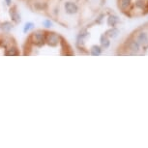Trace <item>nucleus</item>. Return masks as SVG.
<instances>
[{"label":"nucleus","mask_w":148,"mask_h":148,"mask_svg":"<svg viewBox=\"0 0 148 148\" xmlns=\"http://www.w3.org/2000/svg\"><path fill=\"white\" fill-rule=\"evenodd\" d=\"M4 1L7 6H11V5H12V0H4Z\"/></svg>","instance_id":"nucleus-18"},{"label":"nucleus","mask_w":148,"mask_h":148,"mask_svg":"<svg viewBox=\"0 0 148 148\" xmlns=\"http://www.w3.org/2000/svg\"><path fill=\"white\" fill-rule=\"evenodd\" d=\"M10 16H11V19L15 24H18L21 23V16L19 15V13L18 12L16 7H12L10 9Z\"/></svg>","instance_id":"nucleus-7"},{"label":"nucleus","mask_w":148,"mask_h":148,"mask_svg":"<svg viewBox=\"0 0 148 148\" xmlns=\"http://www.w3.org/2000/svg\"><path fill=\"white\" fill-rule=\"evenodd\" d=\"M34 28H35V23H34V22L27 21V22H25V24H24L22 31H23L24 34H27V33H29L31 30H33Z\"/></svg>","instance_id":"nucleus-14"},{"label":"nucleus","mask_w":148,"mask_h":148,"mask_svg":"<svg viewBox=\"0 0 148 148\" xmlns=\"http://www.w3.org/2000/svg\"><path fill=\"white\" fill-rule=\"evenodd\" d=\"M100 42H101V45H102V49H108L110 45V38H108L106 34H103L101 36V38H100Z\"/></svg>","instance_id":"nucleus-12"},{"label":"nucleus","mask_w":148,"mask_h":148,"mask_svg":"<svg viewBox=\"0 0 148 148\" xmlns=\"http://www.w3.org/2000/svg\"><path fill=\"white\" fill-rule=\"evenodd\" d=\"M102 51H103L102 47L95 45V46L91 47V49H90V54L93 55V56H99V55L102 53Z\"/></svg>","instance_id":"nucleus-13"},{"label":"nucleus","mask_w":148,"mask_h":148,"mask_svg":"<svg viewBox=\"0 0 148 148\" xmlns=\"http://www.w3.org/2000/svg\"><path fill=\"white\" fill-rule=\"evenodd\" d=\"M134 0H119V8L123 12H129L133 7Z\"/></svg>","instance_id":"nucleus-6"},{"label":"nucleus","mask_w":148,"mask_h":148,"mask_svg":"<svg viewBox=\"0 0 148 148\" xmlns=\"http://www.w3.org/2000/svg\"><path fill=\"white\" fill-rule=\"evenodd\" d=\"M47 2L46 1H40V0H36L33 2V8L37 11H45L47 9Z\"/></svg>","instance_id":"nucleus-10"},{"label":"nucleus","mask_w":148,"mask_h":148,"mask_svg":"<svg viewBox=\"0 0 148 148\" xmlns=\"http://www.w3.org/2000/svg\"><path fill=\"white\" fill-rule=\"evenodd\" d=\"M0 29L4 33H10L14 29V24L9 21H5L0 23Z\"/></svg>","instance_id":"nucleus-9"},{"label":"nucleus","mask_w":148,"mask_h":148,"mask_svg":"<svg viewBox=\"0 0 148 148\" xmlns=\"http://www.w3.org/2000/svg\"><path fill=\"white\" fill-rule=\"evenodd\" d=\"M135 39L140 46H146V45H148V34L147 33L139 32L136 34Z\"/></svg>","instance_id":"nucleus-8"},{"label":"nucleus","mask_w":148,"mask_h":148,"mask_svg":"<svg viewBox=\"0 0 148 148\" xmlns=\"http://www.w3.org/2000/svg\"><path fill=\"white\" fill-rule=\"evenodd\" d=\"M118 21H119L118 16H116L114 15H110V16H108V24L110 26H111V27L115 26L116 24L118 23Z\"/></svg>","instance_id":"nucleus-15"},{"label":"nucleus","mask_w":148,"mask_h":148,"mask_svg":"<svg viewBox=\"0 0 148 148\" xmlns=\"http://www.w3.org/2000/svg\"><path fill=\"white\" fill-rule=\"evenodd\" d=\"M126 47H127L128 51H130L132 54H136V52L140 49V45L136 42L135 38H131L129 40H127Z\"/></svg>","instance_id":"nucleus-3"},{"label":"nucleus","mask_w":148,"mask_h":148,"mask_svg":"<svg viewBox=\"0 0 148 148\" xmlns=\"http://www.w3.org/2000/svg\"><path fill=\"white\" fill-rule=\"evenodd\" d=\"M30 39H31L33 45L37 47H42L46 44L47 33L45 31H42V30H37V31L32 33Z\"/></svg>","instance_id":"nucleus-1"},{"label":"nucleus","mask_w":148,"mask_h":148,"mask_svg":"<svg viewBox=\"0 0 148 148\" xmlns=\"http://www.w3.org/2000/svg\"><path fill=\"white\" fill-rule=\"evenodd\" d=\"M133 6L138 11H141L142 13H145L148 11V4L145 0H136L133 3Z\"/></svg>","instance_id":"nucleus-5"},{"label":"nucleus","mask_w":148,"mask_h":148,"mask_svg":"<svg viewBox=\"0 0 148 148\" xmlns=\"http://www.w3.org/2000/svg\"><path fill=\"white\" fill-rule=\"evenodd\" d=\"M146 2H147V4H148V0H146Z\"/></svg>","instance_id":"nucleus-19"},{"label":"nucleus","mask_w":148,"mask_h":148,"mask_svg":"<svg viewBox=\"0 0 148 148\" xmlns=\"http://www.w3.org/2000/svg\"><path fill=\"white\" fill-rule=\"evenodd\" d=\"M46 43H47L51 47H57L58 44L60 43V36L54 32L47 33Z\"/></svg>","instance_id":"nucleus-4"},{"label":"nucleus","mask_w":148,"mask_h":148,"mask_svg":"<svg viewBox=\"0 0 148 148\" xmlns=\"http://www.w3.org/2000/svg\"><path fill=\"white\" fill-rule=\"evenodd\" d=\"M119 34V30L115 28V27H112V28H110V30H108L107 33H106V35L108 36V38H116L117 36Z\"/></svg>","instance_id":"nucleus-16"},{"label":"nucleus","mask_w":148,"mask_h":148,"mask_svg":"<svg viewBox=\"0 0 148 148\" xmlns=\"http://www.w3.org/2000/svg\"><path fill=\"white\" fill-rule=\"evenodd\" d=\"M64 11H65L67 15L74 16L79 12V6L74 1H66L64 3Z\"/></svg>","instance_id":"nucleus-2"},{"label":"nucleus","mask_w":148,"mask_h":148,"mask_svg":"<svg viewBox=\"0 0 148 148\" xmlns=\"http://www.w3.org/2000/svg\"><path fill=\"white\" fill-rule=\"evenodd\" d=\"M42 24H43V26L46 29H49V28H51V27L53 26V22H52L51 19H47V18L45 19V21H43Z\"/></svg>","instance_id":"nucleus-17"},{"label":"nucleus","mask_w":148,"mask_h":148,"mask_svg":"<svg viewBox=\"0 0 148 148\" xmlns=\"http://www.w3.org/2000/svg\"><path fill=\"white\" fill-rule=\"evenodd\" d=\"M5 55H7V56H18V55H19V51L16 46H12L6 49Z\"/></svg>","instance_id":"nucleus-11"}]
</instances>
